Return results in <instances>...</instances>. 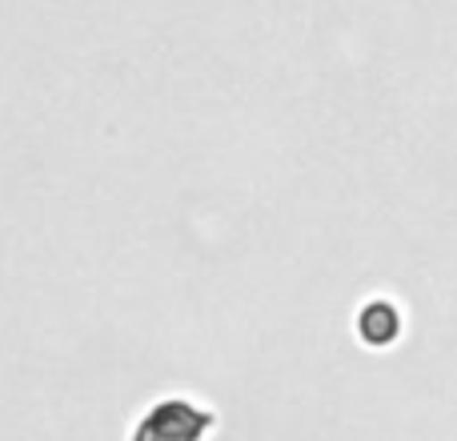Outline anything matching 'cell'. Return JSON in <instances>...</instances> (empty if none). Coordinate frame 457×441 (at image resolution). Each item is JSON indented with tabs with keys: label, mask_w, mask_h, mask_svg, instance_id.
I'll return each instance as SVG.
<instances>
[{
	"label": "cell",
	"mask_w": 457,
	"mask_h": 441,
	"mask_svg": "<svg viewBox=\"0 0 457 441\" xmlns=\"http://www.w3.org/2000/svg\"><path fill=\"white\" fill-rule=\"evenodd\" d=\"M213 426H217V413L205 402L185 394H169V397H157L153 405H145L129 441H205Z\"/></svg>",
	"instance_id": "cell-1"
},
{
	"label": "cell",
	"mask_w": 457,
	"mask_h": 441,
	"mask_svg": "<svg viewBox=\"0 0 457 441\" xmlns=\"http://www.w3.org/2000/svg\"><path fill=\"white\" fill-rule=\"evenodd\" d=\"M357 329H361V337L370 341V345H389V341L402 333V313H397L389 301H370V305L361 309V317H357Z\"/></svg>",
	"instance_id": "cell-2"
}]
</instances>
